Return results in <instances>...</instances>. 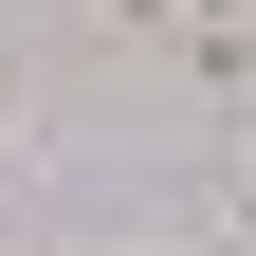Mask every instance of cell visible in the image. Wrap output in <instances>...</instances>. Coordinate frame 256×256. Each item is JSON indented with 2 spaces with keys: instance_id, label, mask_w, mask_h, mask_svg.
Instances as JSON below:
<instances>
[{
  "instance_id": "cell-1",
  "label": "cell",
  "mask_w": 256,
  "mask_h": 256,
  "mask_svg": "<svg viewBox=\"0 0 256 256\" xmlns=\"http://www.w3.org/2000/svg\"><path fill=\"white\" fill-rule=\"evenodd\" d=\"M92 18H110V37H183L202 0H92Z\"/></svg>"
}]
</instances>
